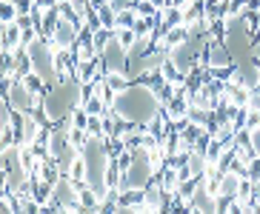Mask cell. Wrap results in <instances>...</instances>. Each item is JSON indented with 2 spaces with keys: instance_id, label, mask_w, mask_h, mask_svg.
I'll use <instances>...</instances> for the list:
<instances>
[{
  "instance_id": "obj_5",
  "label": "cell",
  "mask_w": 260,
  "mask_h": 214,
  "mask_svg": "<svg viewBox=\"0 0 260 214\" xmlns=\"http://www.w3.org/2000/svg\"><path fill=\"white\" fill-rule=\"evenodd\" d=\"M160 109L166 112V117H169L172 123H180V120H186V115H189V100L180 97V94H175V97L166 100Z\"/></svg>"
},
{
  "instance_id": "obj_12",
  "label": "cell",
  "mask_w": 260,
  "mask_h": 214,
  "mask_svg": "<svg viewBox=\"0 0 260 214\" xmlns=\"http://www.w3.org/2000/svg\"><path fill=\"white\" fill-rule=\"evenodd\" d=\"M98 15H100L103 29H117V9H115V3H103V6L98 9Z\"/></svg>"
},
{
  "instance_id": "obj_7",
  "label": "cell",
  "mask_w": 260,
  "mask_h": 214,
  "mask_svg": "<svg viewBox=\"0 0 260 214\" xmlns=\"http://www.w3.org/2000/svg\"><path fill=\"white\" fill-rule=\"evenodd\" d=\"M106 83L115 89V92H126L129 86H135V77L129 72H106Z\"/></svg>"
},
{
  "instance_id": "obj_13",
  "label": "cell",
  "mask_w": 260,
  "mask_h": 214,
  "mask_svg": "<svg viewBox=\"0 0 260 214\" xmlns=\"http://www.w3.org/2000/svg\"><path fill=\"white\" fill-rule=\"evenodd\" d=\"M115 38H117V43H120L126 52H132L135 43H138V31L135 29H115Z\"/></svg>"
},
{
  "instance_id": "obj_16",
  "label": "cell",
  "mask_w": 260,
  "mask_h": 214,
  "mask_svg": "<svg viewBox=\"0 0 260 214\" xmlns=\"http://www.w3.org/2000/svg\"><path fill=\"white\" fill-rule=\"evenodd\" d=\"M20 17V12H17L15 3H9V0H3V9H0V20L3 23H12V20H17Z\"/></svg>"
},
{
  "instance_id": "obj_8",
  "label": "cell",
  "mask_w": 260,
  "mask_h": 214,
  "mask_svg": "<svg viewBox=\"0 0 260 214\" xmlns=\"http://www.w3.org/2000/svg\"><path fill=\"white\" fill-rule=\"evenodd\" d=\"M226 94L235 106H249V100H252V89L249 86H229L226 83Z\"/></svg>"
},
{
  "instance_id": "obj_6",
  "label": "cell",
  "mask_w": 260,
  "mask_h": 214,
  "mask_svg": "<svg viewBox=\"0 0 260 214\" xmlns=\"http://www.w3.org/2000/svg\"><path fill=\"white\" fill-rule=\"evenodd\" d=\"M191 38V31H189V26L186 23H180V26H172V29L163 34V40H166V46L169 49H177L180 43H186V40Z\"/></svg>"
},
{
  "instance_id": "obj_19",
  "label": "cell",
  "mask_w": 260,
  "mask_h": 214,
  "mask_svg": "<svg viewBox=\"0 0 260 214\" xmlns=\"http://www.w3.org/2000/svg\"><path fill=\"white\" fill-rule=\"evenodd\" d=\"M57 3H60V0H57Z\"/></svg>"
},
{
  "instance_id": "obj_1",
  "label": "cell",
  "mask_w": 260,
  "mask_h": 214,
  "mask_svg": "<svg viewBox=\"0 0 260 214\" xmlns=\"http://www.w3.org/2000/svg\"><path fill=\"white\" fill-rule=\"evenodd\" d=\"M117 112H120L123 117H129V120L135 123H149L157 112H160V100H157V94L149 89V86H129L126 92L117 94Z\"/></svg>"
},
{
  "instance_id": "obj_18",
  "label": "cell",
  "mask_w": 260,
  "mask_h": 214,
  "mask_svg": "<svg viewBox=\"0 0 260 214\" xmlns=\"http://www.w3.org/2000/svg\"><path fill=\"white\" fill-rule=\"evenodd\" d=\"M152 3H154V6H157V9H163V6H169V0H152Z\"/></svg>"
},
{
  "instance_id": "obj_9",
  "label": "cell",
  "mask_w": 260,
  "mask_h": 214,
  "mask_svg": "<svg viewBox=\"0 0 260 214\" xmlns=\"http://www.w3.org/2000/svg\"><path fill=\"white\" fill-rule=\"evenodd\" d=\"M138 9L135 6H123L117 9V29H135V23H138Z\"/></svg>"
},
{
  "instance_id": "obj_3",
  "label": "cell",
  "mask_w": 260,
  "mask_h": 214,
  "mask_svg": "<svg viewBox=\"0 0 260 214\" xmlns=\"http://www.w3.org/2000/svg\"><path fill=\"white\" fill-rule=\"evenodd\" d=\"M23 49V26L12 20V23H3V52L17 54Z\"/></svg>"
},
{
  "instance_id": "obj_15",
  "label": "cell",
  "mask_w": 260,
  "mask_h": 214,
  "mask_svg": "<svg viewBox=\"0 0 260 214\" xmlns=\"http://www.w3.org/2000/svg\"><path fill=\"white\" fill-rule=\"evenodd\" d=\"M132 6L138 9V15H143V17H154L157 12H160V9H157V6L152 3V0H135Z\"/></svg>"
},
{
  "instance_id": "obj_4",
  "label": "cell",
  "mask_w": 260,
  "mask_h": 214,
  "mask_svg": "<svg viewBox=\"0 0 260 214\" xmlns=\"http://www.w3.org/2000/svg\"><path fill=\"white\" fill-rule=\"evenodd\" d=\"M77 34H80V29H77V26L72 23V20H60L52 38H54V43H57V46H69V49H75Z\"/></svg>"
},
{
  "instance_id": "obj_17",
  "label": "cell",
  "mask_w": 260,
  "mask_h": 214,
  "mask_svg": "<svg viewBox=\"0 0 260 214\" xmlns=\"http://www.w3.org/2000/svg\"><path fill=\"white\" fill-rule=\"evenodd\" d=\"M246 9H252V12H260V0H249V3H246Z\"/></svg>"
},
{
  "instance_id": "obj_11",
  "label": "cell",
  "mask_w": 260,
  "mask_h": 214,
  "mask_svg": "<svg viewBox=\"0 0 260 214\" xmlns=\"http://www.w3.org/2000/svg\"><path fill=\"white\" fill-rule=\"evenodd\" d=\"M186 166H189V171L194 177H203V174H206V154L198 152V149H191V152H189V163H186Z\"/></svg>"
},
{
  "instance_id": "obj_10",
  "label": "cell",
  "mask_w": 260,
  "mask_h": 214,
  "mask_svg": "<svg viewBox=\"0 0 260 214\" xmlns=\"http://www.w3.org/2000/svg\"><path fill=\"white\" fill-rule=\"evenodd\" d=\"M240 177L237 171H223V180H220V194H226V197H235L237 194V186H240Z\"/></svg>"
},
{
  "instance_id": "obj_14",
  "label": "cell",
  "mask_w": 260,
  "mask_h": 214,
  "mask_svg": "<svg viewBox=\"0 0 260 214\" xmlns=\"http://www.w3.org/2000/svg\"><path fill=\"white\" fill-rule=\"evenodd\" d=\"M86 131H89V137H98V140L106 137V129H103V115H89Z\"/></svg>"
},
{
  "instance_id": "obj_2",
  "label": "cell",
  "mask_w": 260,
  "mask_h": 214,
  "mask_svg": "<svg viewBox=\"0 0 260 214\" xmlns=\"http://www.w3.org/2000/svg\"><path fill=\"white\" fill-rule=\"evenodd\" d=\"M57 203H60L66 211H83V206H80V189H77L75 183H72L69 177H60V183L54 186V194H52Z\"/></svg>"
}]
</instances>
